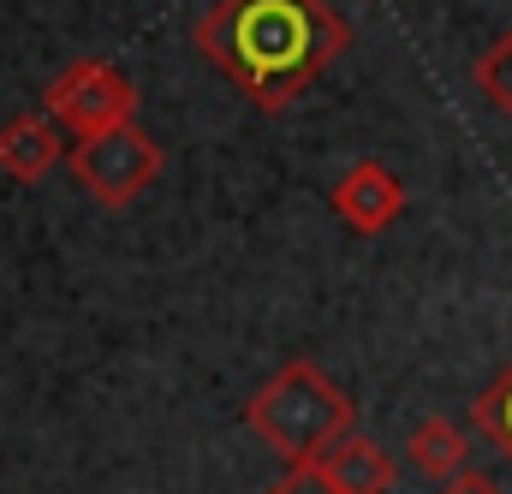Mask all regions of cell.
Here are the masks:
<instances>
[{"label": "cell", "mask_w": 512, "mask_h": 494, "mask_svg": "<svg viewBox=\"0 0 512 494\" xmlns=\"http://www.w3.org/2000/svg\"><path fill=\"white\" fill-rule=\"evenodd\" d=\"M191 42L262 114H286L346 54L352 30L328 0H215Z\"/></svg>", "instance_id": "cell-1"}, {"label": "cell", "mask_w": 512, "mask_h": 494, "mask_svg": "<svg viewBox=\"0 0 512 494\" xmlns=\"http://www.w3.org/2000/svg\"><path fill=\"white\" fill-rule=\"evenodd\" d=\"M245 423L256 429V441H268L286 465H316L340 435H352L358 405L352 393H340V381L316 370V364H286L274 370L245 405Z\"/></svg>", "instance_id": "cell-2"}, {"label": "cell", "mask_w": 512, "mask_h": 494, "mask_svg": "<svg viewBox=\"0 0 512 494\" xmlns=\"http://www.w3.org/2000/svg\"><path fill=\"white\" fill-rule=\"evenodd\" d=\"M66 167H72V179L102 209H126V203H137L161 179V143L143 125H120V131H102V137L72 143Z\"/></svg>", "instance_id": "cell-3"}, {"label": "cell", "mask_w": 512, "mask_h": 494, "mask_svg": "<svg viewBox=\"0 0 512 494\" xmlns=\"http://www.w3.org/2000/svg\"><path fill=\"white\" fill-rule=\"evenodd\" d=\"M42 108H48L54 125H66L84 143V137H102V131L131 125V114H137V84H131L120 66H108V60H78V66H66L48 84Z\"/></svg>", "instance_id": "cell-4"}, {"label": "cell", "mask_w": 512, "mask_h": 494, "mask_svg": "<svg viewBox=\"0 0 512 494\" xmlns=\"http://www.w3.org/2000/svg\"><path fill=\"white\" fill-rule=\"evenodd\" d=\"M399 209H405V185L387 173L382 161H358V167L334 185V215H340L352 233H364V239L387 233V227L399 221Z\"/></svg>", "instance_id": "cell-5"}, {"label": "cell", "mask_w": 512, "mask_h": 494, "mask_svg": "<svg viewBox=\"0 0 512 494\" xmlns=\"http://www.w3.org/2000/svg\"><path fill=\"white\" fill-rule=\"evenodd\" d=\"M60 155H72L60 143V125L48 114H18V120L0 125V173L18 179V185H36L60 167Z\"/></svg>", "instance_id": "cell-6"}, {"label": "cell", "mask_w": 512, "mask_h": 494, "mask_svg": "<svg viewBox=\"0 0 512 494\" xmlns=\"http://www.w3.org/2000/svg\"><path fill=\"white\" fill-rule=\"evenodd\" d=\"M316 465H322V471H328L346 494H387V489H393V459H387L370 435H358V429H352V435H340Z\"/></svg>", "instance_id": "cell-7"}, {"label": "cell", "mask_w": 512, "mask_h": 494, "mask_svg": "<svg viewBox=\"0 0 512 494\" xmlns=\"http://www.w3.org/2000/svg\"><path fill=\"white\" fill-rule=\"evenodd\" d=\"M411 465L435 483H453L459 471H471V435L453 417H423L411 429Z\"/></svg>", "instance_id": "cell-8"}, {"label": "cell", "mask_w": 512, "mask_h": 494, "mask_svg": "<svg viewBox=\"0 0 512 494\" xmlns=\"http://www.w3.org/2000/svg\"><path fill=\"white\" fill-rule=\"evenodd\" d=\"M471 78H477V90H483V102L495 114H512V30L495 36V48H483V60L471 66Z\"/></svg>", "instance_id": "cell-9"}, {"label": "cell", "mask_w": 512, "mask_h": 494, "mask_svg": "<svg viewBox=\"0 0 512 494\" xmlns=\"http://www.w3.org/2000/svg\"><path fill=\"white\" fill-rule=\"evenodd\" d=\"M471 423L501 447L512 459V370L501 375V381H489L483 393H477V405H471Z\"/></svg>", "instance_id": "cell-10"}, {"label": "cell", "mask_w": 512, "mask_h": 494, "mask_svg": "<svg viewBox=\"0 0 512 494\" xmlns=\"http://www.w3.org/2000/svg\"><path fill=\"white\" fill-rule=\"evenodd\" d=\"M268 494H346V489H340L322 465H292V471H286Z\"/></svg>", "instance_id": "cell-11"}, {"label": "cell", "mask_w": 512, "mask_h": 494, "mask_svg": "<svg viewBox=\"0 0 512 494\" xmlns=\"http://www.w3.org/2000/svg\"><path fill=\"white\" fill-rule=\"evenodd\" d=\"M435 494H501V483H495V477H483V471H459L453 483H441Z\"/></svg>", "instance_id": "cell-12"}]
</instances>
